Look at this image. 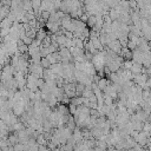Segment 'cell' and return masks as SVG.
Instances as JSON below:
<instances>
[{"label": "cell", "mask_w": 151, "mask_h": 151, "mask_svg": "<svg viewBox=\"0 0 151 151\" xmlns=\"http://www.w3.org/2000/svg\"><path fill=\"white\" fill-rule=\"evenodd\" d=\"M107 15H109V17H110V19L113 21V20H118V18H119L120 13H119L117 9H114V8L112 7V8H110V9H109V12H107Z\"/></svg>", "instance_id": "8992f818"}, {"label": "cell", "mask_w": 151, "mask_h": 151, "mask_svg": "<svg viewBox=\"0 0 151 151\" xmlns=\"http://www.w3.org/2000/svg\"><path fill=\"white\" fill-rule=\"evenodd\" d=\"M40 66L42 67V68H50V66H51V63L45 58V57H42L41 59H40Z\"/></svg>", "instance_id": "30bf717a"}, {"label": "cell", "mask_w": 151, "mask_h": 151, "mask_svg": "<svg viewBox=\"0 0 151 151\" xmlns=\"http://www.w3.org/2000/svg\"><path fill=\"white\" fill-rule=\"evenodd\" d=\"M96 84H97V87H98L100 91H104V90L107 87V85L111 84V81H110L107 78H103V77H101V78H99V80H98Z\"/></svg>", "instance_id": "5b68a950"}, {"label": "cell", "mask_w": 151, "mask_h": 151, "mask_svg": "<svg viewBox=\"0 0 151 151\" xmlns=\"http://www.w3.org/2000/svg\"><path fill=\"white\" fill-rule=\"evenodd\" d=\"M32 2V9H39L40 8V4H41V0H31Z\"/></svg>", "instance_id": "5bb4252c"}, {"label": "cell", "mask_w": 151, "mask_h": 151, "mask_svg": "<svg viewBox=\"0 0 151 151\" xmlns=\"http://www.w3.org/2000/svg\"><path fill=\"white\" fill-rule=\"evenodd\" d=\"M45 27L50 33H57L60 29V22H53V21H46Z\"/></svg>", "instance_id": "3957f363"}, {"label": "cell", "mask_w": 151, "mask_h": 151, "mask_svg": "<svg viewBox=\"0 0 151 151\" xmlns=\"http://www.w3.org/2000/svg\"><path fill=\"white\" fill-rule=\"evenodd\" d=\"M106 46H107L106 48L111 50L112 52H114V53H117V54H119V52H120V48H122V45H120V42L118 41V39L111 40V41H110V42H109Z\"/></svg>", "instance_id": "7a4b0ae2"}, {"label": "cell", "mask_w": 151, "mask_h": 151, "mask_svg": "<svg viewBox=\"0 0 151 151\" xmlns=\"http://www.w3.org/2000/svg\"><path fill=\"white\" fill-rule=\"evenodd\" d=\"M21 40H22V42H24L25 45H29V44L32 42V40H33V39H32V38H29L28 35H25V37H22V38H21Z\"/></svg>", "instance_id": "2e32d148"}, {"label": "cell", "mask_w": 151, "mask_h": 151, "mask_svg": "<svg viewBox=\"0 0 151 151\" xmlns=\"http://www.w3.org/2000/svg\"><path fill=\"white\" fill-rule=\"evenodd\" d=\"M88 17H90V14H88V13H86V12H84V13L79 17V20H81L83 22H85V24H86V21H87V19H88Z\"/></svg>", "instance_id": "9a60e30c"}, {"label": "cell", "mask_w": 151, "mask_h": 151, "mask_svg": "<svg viewBox=\"0 0 151 151\" xmlns=\"http://www.w3.org/2000/svg\"><path fill=\"white\" fill-rule=\"evenodd\" d=\"M126 47H127L130 51H133V50H136V48H137V44H136L134 41H131V40H129V39H127Z\"/></svg>", "instance_id": "4fadbf2b"}, {"label": "cell", "mask_w": 151, "mask_h": 151, "mask_svg": "<svg viewBox=\"0 0 151 151\" xmlns=\"http://www.w3.org/2000/svg\"><path fill=\"white\" fill-rule=\"evenodd\" d=\"M12 25H13V22L7 18H5L0 21V28H11Z\"/></svg>", "instance_id": "9c48e42d"}, {"label": "cell", "mask_w": 151, "mask_h": 151, "mask_svg": "<svg viewBox=\"0 0 151 151\" xmlns=\"http://www.w3.org/2000/svg\"><path fill=\"white\" fill-rule=\"evenodd\" d=\"M94 24H96V15H90L88 19H87V21H86V26H88L90 28H92Z\"/></svg>", "instance_id": "8fae6325"}, {"label": "cell", "mask_w": 151, "mask_h": 151, "mask_svg": "<svg viewBox=\"0 0 151 151\" xmlns=\"http://www.w3.org/2000/svg\"><path fill=\"white\" fill-rule=\"evenodd\" d=\"M12 112L17 116V117H20L24 112H25V104H24V101L20 99V100H18V101H15L14 104H13V106H12Z\"/></svg>", "instance_id": "6da1fadb"}, {"label": "cell", "mask_w": 151, "mask_h": 151, "mask_svg": "<svg viewBox=\"0 0 151 151\" xmlns=\"http://www.w3.org/2000/svg\"><path fill=\"white\" fill-rule=\"evenodd\" d=\"M1 42H2V38L0 37V44H1Z\"/></svg>", "instance_id": "e0dca14e"}, {"label": "cell", "mask_w": 151, "mask_h": 151, "mask_svg": "<svg viewBox=\"0 0 151 151\" xmlns=\"http://www.w3.org/2000/svg\"><path fill=\"white\" fill-rule=\"evenodd\" d=\"M93 94V91H92V88H91V86H85V88H84V91L81 92V97L83 98H88V97H91Z\"/></svg>", "instance_id": "ba28073f"}, {"label": "cell", "mask_w": 151, "mask_h": 151, "mask_svg": "<svg viewBox=\"0 0 151 151\" xmlns=\"http://www.w3.org/2000/svg\"><path fill=\"white\" fill-rule=\"evenodd\" d=\"M17 47H18V52L19 53H27V51H28V45H25L24 42L18 45Z\"/></svg>", "instance_id": "7c38bea8"}, {"label": "cell", "mask_w": 151, "mask_h": 151, "mask_svg": "<svg viewBox=\"0 0 151 151\" xmlns=\"http://www.w3.org/2000/svg\"><path fill=\"white\" fill-rule=\"evenodd\" d=\"M20 5H21L22 9L26 11V12L33 11V9H32V2H31V0H22V1L20 2Z\"/></svg>", "instance_id": "52a82bcc"}, {"label": "cell", "mask_w": 151, "mask_h": 151, "mask_svg": "<svg viewBox=\"0 0 151 151\" xmlns=\"http://www.w3.org/2000/svg\"><path fill=\"white\" fill-rule=\"evenodd\" d=\"M143 70H144V67H143V65L142 64H138V63H132V66L130 67V72L132 73V74H139V73H143Z\"/></svg>", "instance_id": "277c9868"}]
</instances>
